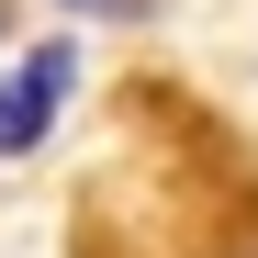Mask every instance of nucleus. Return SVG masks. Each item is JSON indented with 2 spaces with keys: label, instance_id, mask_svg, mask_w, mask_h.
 Returning <instances> with one entry per match:
<instances>
[{
  "label": "nucleus",
  "instance_id": "nucleus-1",
  "mask_svg": "<svg viewBox=\"0 0 258 258\" xmlns=\"http://www.w3.org/2000/svg\"><path fill=\"white\" fill-rule=\"evenodd\" d=\"M68 45H34L12 79H0V157H23V146H45V123H56V101H68Z\"/></svg>",
  "mask_w": 258,
  "mask_h": 258
}]
</instances>
